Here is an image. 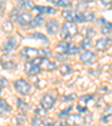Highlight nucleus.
Segmentation results:
<instances>
[{
  "instance_id": "72a5a7b5",
  "label": "nucleus",
  "mask_w": 112,
  "mask_h": 126,
  "mask_svg": "<svg viewBox=\"0 0 112 126\" xmlns=\"http://www.w3.org/2000/svg\"><path fill=\"white\" fill-rule=\"evenodd\" d=\"M11 29H12V25H11V21L7 20L3 23V31L7 32V33H9V32H11Z\"/></svg>"
},
{
  "instance_id": "39448f33",
  "label": "nucleus",
  "mask_w": 112,
  "mask_h": 126,
  "mask_svg": "<svg viewBox=\"0 0 112 126\" xmlns=\"http://www.w3.org/2000/svg\"><path fill=\"white\" fill-rule=\"evenodd\" d=\"M94 14L91 11H75V17H74V21L76 23H86V21H92L94 19Z\"/></svg>"
},
{
  "instance_id": "4468645a",
  "label": "nucleus",
  "mask_w": 112,
  "mask_h": 126,
  "mask_svg": "<svg viewBox=\"0 0 112 126\" xmlns=\"http://www.w3.org/2000/svg\"><path fill=\"white\" fill-rule=\"evenodd\" d=\"M1 63H2V68L7 69V70H11V69L17 68L16 63L11 60V58L9 56V54H3V56L1 58Z\"/></svg>"
},
{
  "instance_id": "412c9836",
  "label": "nucleus",
  "mask_w": 112,
  "mask_h": 126,
  "mask_svg": "<svg viewBox=\"0 0 112 126\" xmlns=\"http://www.w3.org/2000/svg\"><path fill=\"white\" fill-rule=\"evenodd\" d=\"M11 111V107L7 104V101L0 99V113L3 114H9Z\"/></svg>"
},
{
  "instance_id": "58836bf2",
  "label": "nucleus",
  "mask_w": 112,
  "mask_h": 126,
  "mask_svg": "<svg viewBox=\"0 0 112 126\" xmlns=\"http://www.w3.org/2000/svg\"><path fill=\"white\" fill-rule=\"evenodd\" d=\"M43 126H54V122H53L52 118H46L43 122Z\"/></svg>"
},
{
  "instance_id": "9d476101",
  "label": "nucleus",
  "mask_w": 112,
  "mask_h": 126,
  "mask_svg": "<svg viewBox=\"0 0 112 126\" xmlns=\"http://www.w3.org/2000/svg\"><path fill=\"white\" fill-rule=\"evenodd\" d=\"M31 21V15L29 13H20L17 18V23L19 24V26L21 27H26L29 25V23Z\"/></svg>"
},
{
  "instance_id": "ea45409f",
  "label": "nucleus",
  "mask_w": 112,
  "mask_h": 126,
  "mask_svg": "<svg viewBox=\"0 0 112 126\" xmlns=\"http://www.w3.org/2000/svg\"><path fill=\"white\" fill-rule=\"evenodd\" d=\"M55 58H56V60L58 61H65L66 59H67V56H64V54H62V53H56L55 54Z\"/></svg>"
},
{
  "instance_id": "7ed1b4c3",
  "label": "nucleus",
  "mask_w": 112,
  "mask_h": 126,
  "mask_svg": "<svg viewBox=\"0 0 112 126\" xmlns=\"http://www.w3.org/2000/svg\"><path fill=\"white\" fill-rule=\"evenodd\" d=\"M40 62H42V58H36L35 60L29 61L25 65V72L29 76H35V74L40 72Z\"/></svg>"
},
{
  "instance_id": "2f4dec72",
  "label": "nucleus",
  "mask_w": 112,
  "mask_h": 126,
  "mask_svg": "<svg viewBox=\"0 0 112 126\" xmlns=\"http://www.w3.org/2000/svg\"><path fill=\"white\" fill-rule=\"evenodd\" d=\"M19 11H18V9L17 8H15V9H12V11L10 13V15H9V17H10V19L11 20H15V21H17V18H18V16H19Z\"/></svg>"
},
{
  "instance_id": "4c0bfd02",
  "label": "nucleus",
  "mask_w": 112,
  "mask_h": 126,
  "mask_svg": "<svg viewBox=\"0 0 112 126\" xmlns=\"http://www.w3.org/2000/svg\"><path fill=\"white\" fill-rule=\"evenodd\" d=\"M77 110L78 111H80V113H87V107H86V106H84V105H81V104H78L77 105Z\"/></svg>"
},
{
  "instance_id": "6ab92c4d",
  "label": "nucleus",
  "mask_w": 112,
  "mask_h": 126,
  "mask_svg": "<svg viewBox=\"0 0 112 126\" xmlns=\"http://www.w3.org/2000/svg\"><path fill=\"white\" fill-rule=\"evenodd\" d=\"M45 21V19L43 18L42 16H39V15H37L36 17H35L34 19H31V21L29 23V28H35V27H38V26H40Z\"/></svg>"
},
{
  "instance_id": "f8f14e48",
  "label": "nucleus",
  "mask_w": 112,
  "mask_h": 126,
  "mask_svg": "<svg viewBox=\"0 0 112 126\" xmlns=\"http://www.w3.org/2000/svg\"><path fill=\"white\" fill-rule=\"evenodd\" d=\"M33 11L39 16L42 15V14H56V9L55 8L47 7V6H35L33 8Z\"/></svg>"
},
{
  "instance_id": "20e7f679",
  "label": "nucleus",
  "mask_w": 112,
  "mask_h": 126,
  "mask_svg": "<svg viewBox=\"0 0 112 126\" xmlns=\"http://www.w3.org/2000/svg\"><path fill=\"white\" fill-rule=\"evenodd\" d=\"M38 54H39V51L37 48H31V47H25L19 53L20 58L24 59V60H26L27 62L33 61L36 58H38Z\"/></svg>"
},
{
  "instance_id": "bb28decb",
  "label": "nucleus",
  "mask_w": 112,
  "mask_h": 126,
  "mask_svg": "<svg viewBox=\"0 0 112 126\" xmlns=\"http://www.w3.org/2000/svg\"><path fill=\"white\" fill-rule=\"evenodd\" d=\"M30 37H33V38H37V39H40V41H43L44 43H48V39H47L43 34H40V33H33V34L30 35Z\"/></svg>"
},
{
  "instance_id": "f3484780",
  "label": "nucleus",
  "mask_w": 112,
  "mask_h": 126,
  "mask_svg": "<svg viewBox=\"0 0 112 126\" xmlns=\"http://www.w3.org/2000/svg\"><path fill=\"white\" fill-rule=\"evenodd\" d=\"M112 119V106L111 105H107L105 109L103 110V114L101 116V122L102 123H108Z\"/></svg>"
},
{
  "instance_id": "c85d7f7f",
  "label": "nucleus",
  "mask_w": 112,
  "mask_h": 126,
  "mask_svg": "<svg viewBox=\"0 0 112 126\" xmlns=\"http://www.w3.org/2000/svg\"><path fill=\"white\" fill-rule=\"evenodd\" d=\"M82 33L85 35V37H90V35H95V31H94L92 27H86V28H83Z\"/></svg>"
},
{
  "instance_id": "a211bd4d",
  "label": "nucleus",
  "mask_w": 112,
  "mask_h": 126,
  "mask_svg": "<svg viewBox=\"0 0 112 126\" xmlns=\"http://www.w3.org/2000/svg\"><path fill=\"white\" fill-rule=\"evenodd\" d=\"M100 23L103 25L101 28V32L102 34L104 35H110L112 33V23H109V21H107L104 18H100Z\"/></svg>"
},
{
  "instance_id": "c756f323",
  "label": "nucleus",
  "mask_w": 112,
  "mask_h": 126,
  "mask_svg": "<svg viewBox=\"0 0 112 126\" xmlns=\"http://www.w3.org/2000/svg\"><path fill=\"white\" fill-rule=\"evenodd\" d=\"M46 110L43 109V108H36L35 109V114H36L37 118H42V117H45L46 116Z\"/></svg>"
},
{
  "instance_id": "79ce46f5",
  "label": "nucleus",
  "mask_w": 112,
  "mask_h": 126,
  "mask_svg": "<svg viewBox=\"0 0 112 126\" xmlns=\"http://www.w3.org/2000/svg\"><path fill=\"white\" fill-rule=\"evenodd\" d=\"M5 7H6V2H5V1H0V13L5 9Z\"/></svg>"
},
{
  "instance_id": "a878e982",
  "label": "nucleus",
  "mask_w": 112,
  "mask_h": 126,
  "mask_svg": "<svg viewBox=\"0 0 112 126\" xmlns=\"http://www.w3.org/2000/svg\"><path fill=\"white\" fill-rule=\"evenodd\" d=\"M94 98L93 94H85V96H82L81 98H80V102L78 104H81V105H84L86 106V104L90 101V100H92Z\"/></svg>"
},
{
  "instance_id": "dca6fc26",
  "label": "nucleus",
  "mask_w": 112,
  "mask_h": 126,
  "mask_svg": "<svg viewBox=\"0 0 112 126\" xmlns=\"http://www.w3.org/2000/svg\"><path fill=\"white\" fill-rule=\"evenodd\" d=\"M40 70H46V71H53L57 68L56 63L50 61L48 59H42V62H40Z\"/></svg>"
},
{
  "instance_id": "c03bdc74",
  "label": "nucleus",
  "mask_w": 112,
  "mask_h": 126,
  "mask_svg": "<svg viewBox=\"0 0 112 126\" xmlns=\"http://www.w3.org/2000/svg\"><path fill=\"white\" fill-rule=\"evenodd\" d=\"M91 117H92V114H87V116H86V118H87V119H86V123H91Z\"/></svg>"
},
{
  "instance_id": "e433bc0d",
  "label": "nucleus",
  "mask_w": 112,
  "mask_h": 126,
  "mask_svg": "<svg viewBox=\"0 0 112 126\" xmlns=\"http://www.w3.org/2000/svg\"><path fill=\"white\" fill-rule=\"evenodd\" d=\"M63 99H64V101H73V100L76 99V94H68V96H64Z\"/></svg>"
},
{
  "instance_id": "5701e85b",
  "label": "nucleus",
  "mask_w": 112,
  "mask_h": 126,
  "mask_svg": "<svg viewBox=\"0 0 112 126\" xmlns=\"http://www.w3.org/2000/svg\"><path fill=\"white\" fill-rule=\"evenodd\" d=\"M60 71L62 76H67V74L72 73V66L70 64H62L60 66Z\"/></svg>"
},
{
  "instance_id": "ddd939ff",
  "label": "nucleus",
  "mask_w": 112,
  "mask_h": 126,
  "mask_svg": "<svg viewBox=\"0 0 112 126\" xmlns=\"http://www.w3.org/2000/svg\"><path fill=\"white\" fill-rule=\"evenodd\" d=\"M58 28H60V24L56 19H50V20L47 21L46 24V29H47V33L50 35H54L57 33Z\"/></svg>"
},
{
  "instance_id": "b1692460",
  "label": "nucleus",
  "mask_w": 112,
  "mask_h": 126,
  "mask_svg": "<svg viewBox=\"0 0 112 126\" xmlns=\"http://www.w3.org/2000/svg\"><path fill=\"white\" fill-rule=\"evenodd\" d=\"M17 104H18V109L20 110L21 113H26V110L28 109V104L23 99H17Z\"/></svg>"
},
{
  "instance_id": "1a4fd4ad",
  "label": "nucleus",
  "mask_w": 112,
  "mask_h": 126,
  "mask_svg": "<svg viewBox=\"0 0 112 126\" xmlns=\"http://www.w3.org/2000/svg\"><path fill=\"white\" fill-rule=\"evenodd\" d=\"M18 45V42H17V39L16 37H9V38L3 43V46H2V50L5 51L6 53H9L11 51H13L17 47Z\"/></svg>"
},
{
  "instance_id": "393cba45",
  "label": "nucleus",
  "mask_w": 112,
  "mask_h": 126,
  "mask_svg": "<svg viewBox=\"0 0 112 126\" xmlns=\"http://www.w3.org/2000/svg\"><path fill=\"white\" fill-rule=\"evenodd\" d=\"M63 17L67 19V21H73L74 17H75V11L73 10H64L63 11Z\"/></svg>"
},
{
  "instance_id": "0eeeda50",
  "label": "nucleus",
  "mask_w": 112,
  "mask_h": 126,
  "mask_svg": "<svg viewBox=\"0 0 112 126\" xmlns=\"http://www.w3.org/2000/svg\"><path fill=\"white\" fill-rule=\"evenodd\" d=\"M55 101H56V97H55L54 94H44L42 97V99H40V105H42L43 109H45L47 111V110H50L53 108Z\"/></svg>"
},
{
  "instance_id": "423d86ee",
  "label": "nucleus",
  "mask_w": 112,
  "mask_h": 126,
  "mask_svg": "<svg viewBox=\"0 0 112 126\" xmlns=\"http://www.w3.org/2000/svg\"><path fill=\"white\" fill-rule=\"evenodd\" d=\"M16 90L21 94V96H27L30 92V86L28 84V82H26L24 79H19L17 81L13 82Z\"/></svg>"
},
{
  "instance_id": "cd10ccee",
  "label": "nucleus",
  "mask_w": 112,
  "mask_h": 126,
  "mask_svg": "<svg viewBox=\"0 0 112 126\" xmlns=\"http://www.w3.org/2000/svg\"><path fill=\"white\" fill-rule=\"evenodd\" d=\"M19 6L23 8H28V9H33L35 7L34 2H31V1H19Z\"/></svg>"
},
{
  "instance_id": "4be33fe9",
  "label": "nucleus",
  "mask_w": 112,
  "mask_h": 126,
  "mask_svg": "<svg viewBox=\"0 0 112 126\" xmlns=\"http://www.w3.org/2000/svg\"><path fill=\"white\" fill-rule=\"evenodd\" d=\"M50 2L53 3V5L57 6V7H71L72 6V3L70 2V1H66V0H50Z\"/></svg>"
},
{
  "instance_id": "c9c22d12",
  "label": "nucleus",
  "mask_w": 112,
  "mask_h": 126,
  "mask_svg": "<svg viewBox=\"0 0 112 126\" xmlns=\"http://www.w3.org/2000/svg\"><path fill=\"white\" fill-rule=\"evenodd\" d=\"M30 124H31V126H43V122L40 121L39 118H37V117L33 118Z\"/></svg>"
},
{
  "instance_id": "aec40b11",
  "label": "nucleus",
  "mask_w": 112,
  "mask_h": 126,
  "mask_svg": "<svg viewBox=\"0 0 112 126\" xmlns=\"http://www.w3.org/2000/svg\"><path fill=\"white\" fill-rule=\"evenodd\" d=\"M92 46V38L91 37H84L80 43V48L83 51H87Z\"/></svg>"
},
{
  "instance_id": "37998d69",
  "label": "nucleus",
  "mask_w": 112,
  "mask_h": 126,
  "mask_svg": "<svg viewBox=\"0 0 112 126\" xmlns=\"http://www.w3.org/2000/svg\"><path fill=\"white\" fill-rule=\"evenodd\" d=\"M99 91L100 92H104V94H108V92H109V89H108V88H100Z\"/></svg>"
},
{
  "instance_id": "7c9ffc66",
  "label": "nucleus",
  "mask_w": 112,
  "mask_h": 126,
  "mask_svg": "<svg viewBox=\"0 0 112 126\" xmlns=\"http://www.w3.org/2000/svg\"><path fill=\"white\" fill-rule=\"evenodd\" d=\"M39 53H40V56H43V58H45V59L50 58V54H52L50 48H42V50L39 51Z\"/></svg>"
},
{
  "instance_id": "a19ab883",
  "label": "nucleus",
  "mask_w": 112,
  "mask_h": 126,
  "mask_svg": "<svg viewBox=\"0 0 112 126\" xmlns=\"http://www.w3.org/2000/svg\"><path fill=\"white\" fill-rule=\"evenodd\" d=\"M7 86V80L3 77H0V87H6Z\"/></svg>"
},
{
  "instance_id": "f704fd0d",
  "label": "nucleus",
  "mask_w": 112,
  "mask_h": 126,
  "mask_svg": "<svg viewBox=\"0 0 112 126\" xmlns=\"http://www.w3.org/2000/svg\"><path fill=\"white\" fill-rule=\"evenodd\" d=\"M72 108H73V107H72V106H70L68 108H66V109L62 110V111H61V113L58 114V116H60L61 118H62V117H65V118H66V117H67V114L70 113L71 110H72Z\"/></svg>"
},
{
  "instance_id": "2eb2a0df",
  "label": "nucleus",
  "mask_w": 112,
  "mask_h": 126,
  "mask_svg": "<svg viewBox=\"0 0 112 126\" xmlns=\"http://www.w3.org/2000/svg\"><path fill=\"white\" fill-rule=\"evenodd\" d=\"M112 43L111 38H100L95 42V48L98 51H105Z\"/></svg>"
},
{
  "instance_id": "de8ad7c7",
  "label": "nucleus",
  "mask_w": 112,
  "mask_h": 126,
  "mask_svg": "<svg viewBox=\"0 0 112 126\" xmlns=\"http://www.w3.org/2000/svg\"><path fill=\"white\" fill-rule=\"evenodd\" d=\"M111 7H112V2H111Z\"/></svg>"
},
{
  "instance_id": "49530a36",
  "label": "nucleus",
  "mask_w": 112,
  "mask_h": 126,
  "mask_svg": "<svg viewBox=\"0 0 112 126\" xmlns=\"http://www.w3.org/2000/svg\"><path fill=\"white\" fill-rule=\"evenodd\" d=\"M110 70H111V72H112V64H111V66H110Z\"/></svg>"
},
{
  "instance_id": "f257e3e1",
  "label": "nucleus",
  "mask_w": 112,
  "mask_h": 126,
  "mask_svg": "<svg viewBox=\"0 0 112 126\" xmlns=\"http://www.w3.org/2000/svg\"><path fill=\"white\" fill-rule=\"evenodd\" d=\"M76 34H77V26H76V24L73 23V21H67V20L64 21L62 29H61V36L63 37V39L64 41L71 39L73 38Z\"/></svg>"
},
{
  "instance_id": "a18cd8bd",
  "label": "nucleus",
  "mask_w": 112,
  "mask_h": 126,
  "mask_svg": "<svg viewBox=\"0 0 112 126\" xmlns=\"http://www.w3.org/2000/svg\"><path fill=\"white\" fill-rule=\"evenodd\" d=\"M54 126H66L64 123H62V122H57V123H55Z\"/></svg>"
},
{
  "instance_id": "473e14b6",
  "label": "nucleus",
  "mask_w": 112,
  "mask_h": 126,
  "mask_svg": "<svg viewBox=\"0 0 112 126\" xmlns=\"http://www.w3.org/2000/svg\"><path fill=\"white\" fill-rule=\"evenodd\" d=\"M16 122H17V126H21L25 123V116L24 115H17L16 116Z\"/></svg>"
},
{
  "instance_id": "9b49d317",
  "label": "nucleus",
  "mask_w": 112,
  "mask_h": 126,
  "mask_svg": "<svg viewBox=\"0 0 112 126\" xmlns=\"http://www.w3.org/2000/svg\"><path fill=\"white\" fill-rule=\"evenodd\" d=\"M80 59H81V61L83 63L90 64V63H92L97 59V54L94 52H92V51H84V52L80 55Z\"/></svg>"
},
{
  "instance_id": "f03ea898",
  "label": "nucleus",
  "mask_w": 112,
  "mask_h": 126,
  "mask_svg": "<svg viewBox=\"0 0 112 126\" xmlns=\"http://www.w3.org/2000/svg\"><path fill=\"white\" fill-rule=\"evenodd\" d=\"M57 51L60 53L64 55H76L80 51L77 46H76L74 43H71V42H66V41H63V42L58 43L57 45Z\"/></svg>"
},
{
  "instance_id": "6e6552de",
  "label": "nucleus",
  "mask_w": 112,
  "mask_h": 126,
  "mask_svg": "<svg viewBox=\"0 0 112 126\" xmlns=\"http://www.w3.org/2000/svg\"><path fill=\"white\" fill-rule=\"evenodd\" d=\"M66 123L70 126H78L84 123V119L78 114H72V115L66 117Z\"/></svg>"
}]
</instances>
